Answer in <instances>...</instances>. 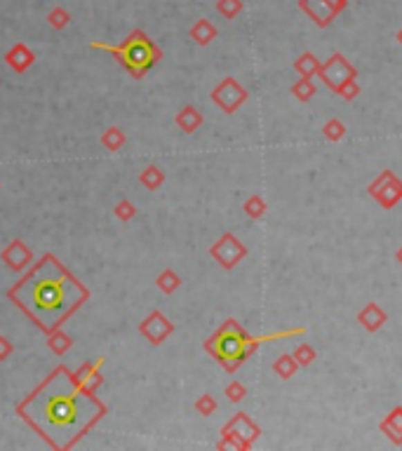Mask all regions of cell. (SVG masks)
Here are the masks:
<instances>
[{
	"mask_svg": "<svg viewBox=\"0 0 402 451\" xmlns=\"http://www.w3.org/2000/svg\"><path fill=\"white\" fill-rule=\"evenodd\" d=\"M223 393H226L230 402H242L247 397V388H245V383H240V381H230Z\"/></svg>",
	"mask_w": 402,
	"mask_h": 451,
	"instance_id": "d6a6232c",
	"label": "cell"
},
{
	"mask_svg": "<svg viewBox=\"0 0 402 451\" xmlns=\"http://www.w3.org/2000/svg\"><path fill=\"white\" fill-rule=\"evenodd\" d=\"M292 97H297L299 102H311L316 97V85H313V78H299L292 85Z\"/></svg>",
	"mask_w": 402,
	"mask_h": 451,
	"instance_id": "d4e9b609",
	"label": "cell"
},
{
	"mask_svg": "<svg viewBox=\"0 0 402 451\" xmlns=\"http://www.w3.org/2000/svg\"><path fill=\"white\" fill-rule=\"evenodd\" d=\"M125 141H127V136L122 134V129H118V127H109L102 134V144H104V148H109L111 153L120 151V148L125 146Z\"/></svg>",
	"mask_w": 402,
	"mask_h": 451,
	"instance_id": "cb8c5ba5",
	"label": "cell"
},
{
	"mask_svg": "<svg viewBox=\"0 0 402 451\" xmlns=\"http://www.w3.org/2000/svg\"><path fill=\"white\" fill-rule=\"evenodd\" d=\"M299 369L301 367L297 365V360L292 358V353H282L280 358L273 362V374L277 378H282V381H289Z\"/></svg>",
	"mask_w": 402,
	"mask_h": 451,
	"instance_id": "ffe728a7",
	"label": "cell"
},
{
	"mask_svg": "<svg viewBox=\"0 0 402 451\" xmlns=\"http://www.w3.org/2000/svg\"><path fill=\"white\" fill-rule=\"evenodd\" d=\"M259 435H262V428H259V425L254 423L245 412H238L221 428V440L217 442V449L247 451V449H252V444L259 440Z\"/></svg>",
	"mask_w": 402,
	"mask_h": 451,
	"instance_id": "5b68a950",
	"label": "cell"
},
{
	"mask_svg": "<svg viewBox=\"0 0 402 451\" xmlns=\"http://www.w3.org/2000/svg\"><path fill=\"white\" fill-rule=\"evenodd\" d=\"M294 71H297L301 78H318V71H320V59L313 55V52H304V55L294 62Z\"/></svg>",
	"mask_w": 402,
	"mask_h": 451,
	"instance_id": "d6986e66",
	"label": "cell"
},
{
	"mask_svg": "<svg viewBox=\"0 0 402 451\" xmlns=\"http://www.w3.org/2000/svg\"><path fill=\"white\" fill-rule=\"evenodd\" d=\"M306 327L277 331V334H264V336H252L247 334L245 327L238 320H226L214 334L205 341V350L214 358L219 365L223 367L228 374H235L245 365V360L262 346L264 341H280V338H292V336H304Z\"/></svg>",
	"mask_w": 402,
	"mask_h": 451,
	"instance_id": "3957f363",
	"label": "cell"
},
{
	"mask_svg": "<svg viewBox=\"0 0 402 451\" xmlns=\"http://www.w3.org/2000/svg\"><path fill=\"white\" fill-rule=\"evenodd\" d=\"M0 259H3V264L8 266L10 270L19 273V270L26 268V266H31L33 252L26 245H24L21 240H12L10 245L5 247L3 252H0Z\"/></svg>",
	"mask_w": 402,
	"mask_h": 451,
	"instance_id": "7c38bea8",
	"label": "cell"
},
{
	"mask_svg": "<svg viewBox=\"0 0 402 451\" xmlns=\"http://www.w3.org/2000/svg\"><path fill=\"white\" fill-rule=\"evenodd\" d=\"M217 12L223 17V19H235V17L242 12V0H219Z\"/></svg>",
	"mask_w": 402,
	"mask_h": 451,
	"instance_id": "f1b7e54d",
	"label": "cell"
},
{
	"mask_svg": "<svg viewBox=\"0 0 402 451\" xmlns=\"http://www.w3.org/2000/svg\"><path fill=\"white\" fill-rule=\"evenodd\" d=\"M367 193L383 207V210H393V207L402 200V181L398 179L395 172L383 169L367 186Z\"/></svg>",
	"mask_w": 402,
	"mask_h": 451,
	"instance_id": "52a82bcc",
	"label": "cell"
},
{
	"mask_svg": "<svg viewBox=\"0 0 402 451\" xmlns=\"http://www.w3.org/2000/svg\"><path fill=\"white\" fill-rule=\"evenodd\" d=\"M299 8L320 28L329 26L336 19V15H339V8H336L334 0H299Z\"/></svg>",
	"mask_w": 402,
	"mask_h": 451,
	"instance_id": "8fae6325",
	"label": "cell"
},
{
	"mask_svg": "<svg viewBox=\"0 0 402 451\" xmlns=\"http://www.w3.org/2000/svg\"><path fill=\"white\" fill-rule=\"evenodd\" d=\"M242 210H245V214L250 219L259 221V219L266 214V200L262 195H250V198L245 200V205H242Z\"/></svg>",
	"mask_w": 402,
	"mask_h": 451,
	"instance_id": "484cf974",
	"label": "cell"
},
{
	"mask_svg": "<svg viewBox=\"0 0 402 451\" xmlns=\"http://www.w3.org/2000/svg\"><path fill=\"white\" fill-rule=\"evenodd\" d=\"M139 334L153 346H161L174 334V324L163 315L161 311H151V315L139 324Z\"/></svg>",
	"mask_w": 402,
	"mask_h": 451,
	"instance_id": "30bf717a",
	"label": "cell"
},
{
	"mask_svg": "<svg viewBox=\"0 0 402 451\" xmlns=\"http://www.w3.org/2000/svg\"><path fill=\"white\" fill-rule=\"evenodd\" d=\"M17 414L47 442V447L66 451L75 447L109 414V407L87 390L75 371L59 365L38 388L17 405Z\"/></svg>",
	"mask_w": 402,
	"mask_h": 451,
	"instance_id": "6da1fadb",
	"label": "cell"
},
{
	"mask_svg": "<svg viewBox=\"0 0 402 451\" xmlns=\"http://www.w3.org/2000/svg\"><path fill=\"white\" fill-rule=\"evenodd\" d=\"M379 430L395 447H402V407H393L388 416L379 423Z\"/></svg>",
	"mask_w": 402,
	"mask_h": 451,
	"instance_id": "9a60e30c",
	"label": "cell"
},
{
	"mask_svg": "<svg viewBox=\"0 0 402 451\" xmlns=\"http://www.w3.org/2000/svg\"><path fill=\"white\" fill-rule=\"evenodd\" d=\"M292 358L297 360V365H299V367H311V365H313V360L318 358V353H316V348H313L311 343H299V346L294 348Z\"/></svg>",
	"mask_w": 402,
	"mask_h": 451,
	"instance_id": "83f0119b",
	"label": "cell"
},
{
	"mask_svg": "<svg viewBox=\"0 0 402 451\" xmlns=\"http://www.w3.org/2000/svg\"><path fill=\"white\" fill-rule=\"evenodd\" d=\"M156 284H158V289H161L163 294H174L176 289H179V284H181V277L176 275V270L165 268V270H161V275L156 277Z\"/></svg>",
	"mask_w": 402,
	"mask_h": 451,
	"instance_id": "603a6c76",
	"label": "cell"
},
{
	"mask_svg": "<svg viewBox=\"0 0 402 451\" xmlns=\"http://www.w3.org/2000/svg\"><path fill=\"white\" fill-rule=\"evenodd\" d=\"M113 214L120 219L122 223H127V221H132V219L137 217V207H134L132 200H120V203L113 207Z\"/></svg>",
	"mask_w": 402,
	"mask_h": 451,
	"instance_id": "4dcf8cb0",
	"label": "cell"
},
{
	"mask_svg": "<svg viewBox=\"0 0 402 451\" xmlns=\"http://www.w3.org/2000/svg\"><path fill=\"white\" fill-rule=\"evenodd\" d=\"M336 94H339L341 99H346V102H353V99H356L358 94H360V85H358V80H351V82H346V85L341 87V90L336 92Z\"/></svg>",
	"mask_w": 402,
	"mask_h": 451,
	"instance_id": "836d02e7",
	"label": "cell"
},
{
	"mask_svg": "<svg viewBox=\"0 0 402 451\" xmlns=\"http://www.w3.org/2000/svg\"><path fill=\"white\" fill-rule=\"evenodd\" d=\"M139 181H141V186L149 188V191H158L165 183V172L161 167H156V165H151V167H146L139 174Z\"/></svg>",
	"mask_w": 402,
	"mask_h": 451,
	"instance_id": "7402d4cb",
	"label": "cell"
},
{
	"mask_svg": "<svg viewBox=\"0 0 402 451\" xmlns=\"http://www.w3.org/2000/svg\"><path fill=\"white\" fill-rule=\"evenodd\" d=\"M210 257L217 261L221 268H235L242 259L247 257V247L233 233H223L214 245L210 247Z\"/></svg>",
	"mask_w": 402,
	"mask_h": 451,
	"instance_id": "ba28073f",
	"label": "cell"
},
{
	"mask_svg": "<svg viewBox=\"0 0 402 451\" xmlns=\"http://www.w3.org/2000/svg\"><path fill=\"white\" fill-rule=\"evenodd\" d=\"M12 353H15V346H12V341H10V338H5V336H0V362L10 360Z\"/></svg>",
	"mask_w": 402,
	"mask_h": 451,
	"instance_id": "e575fe53",
	"label": "cell"
},
{
	"mask_svg": "<svg viewBox=\"0 0 402 451\" xmlns=\"http://www.w3.org/2000/svg\"><path fill=\"white\" fill-rule=\"evenodd\" d=\"M318 78H320L325 85L329 87V92H339L346 82L358 78V71L348 59L341 55V52H334L332 57L325 64H320V71H318Z\"/></svg>",
	"mask_w": 402,
	"mask_h": 451,
	"instance_id": "8992f818",
	"label": "cell"
},
{
	"mask_svg": "<svg viewBox=\"0 0 402 451\" xmlns=\"http://www.w3.org/2000/svg\"><path fill=\"white\" fill-rule=\"evenodd\" d=\"M219 409V405H217V400L212 395H200L198 400H196V412L200 414V416H212Z\"/></svg>",
	"mask_w": 402,
	"mask_h": 451,
	"instance_id": "1f68e13d",
	"label": "cell"
},
{
	"mask_svg": "<svg viewBox=\"0 0 402 451\" xmlns=\"http://www.w3.org/2000/svg\"><path fill=\"white\" fill-rule=\"evenodd\" d=\"M102 367H104V358H99V360H94V362H85V365H82L80 369L75 371V376H78V381L85 385L87 390H97L99 385L104 383Z\"/></svg>",
	"mask_w": 402,
	"mask_h": 451,
	"instance_id": "2e32d148",
	"label": "cell"
},
{
	"mask_svg": "<svg viewBox=\"0 0 402 451\" xmlns=\"http://www.w3.org/2000/svg\"><path fill=\"white\" fill-rule=\"evenodd\" d=\"M188 33H191V38L196 40L200 47L210 45L212 40H214L217 35H219L217 26H214V24H212L210 19H198V21L191 26V31H188Z\"/></svg>",
	"mask_w": 402,
	"mask_h": 451,
	"instance_id": "ac0fdd59",
	"label": "cell"
},
{
	"mask_svg": "<svg viewBox=\"0 0 402 451\" xmlns=\"http://www.w3.org/2000/svg\"><path fill=\"white\" fill-rule=\"evenodd\" d=\"M334 3H336V8H339V12H344L346 5H348V0H334Z\"/></svg>",
	"mask_w": 402,
	"mask_h": 451,
	"instance_id": "d590c367",
	"label": "cell"
},
{
	"mask_svg": "<svg viewBox=\"0 0 402 451\" xmlns=\"http://www.w3.org/2000/svg\"><path fill=\"white\" fill-rule=\"evenodd\" d=\"M8 299L40 331L52 334L90 299V289L55 254H43L19 282L12 284Z\"/></svg>",
	"mask_w": 402,
	"mask_h": 451,
	"instance_id": "7a4b0ae2",
	"label": "cell"
},
{
	"mask_svg": "<svg viewBox=\"0 0 402 451\" xmlns=\"http://www.w3.org/2000/svg\"><path fill=\"white\" fill-rule=\"evenodd\" d=\"M47 338H50V341H47V346H50L52 353L59 355V358H62V355H66L71 350V346H73V338H71L62 327H59L57 331H52V334H47Z\"/></svg>",
	"mask_w": 402,
	"mask_h": 451,
	"instance_id": "44dd1931",
	"label": "cell"
},
{
	"mask_svg": "<svg viewBox=\"0 0 402 451\" xmlns=\"http://www.w3.org/2000/svg\"><path fill=\"white\" fill-rule=\"evenodd\" d=\"M398 43L402 45V28H400V31H398Z\"/></svg>",
	"mask_w": 402,
	"mask_h": 451,
	"instance_id": "74e56055",
	"label": "cell"
},
{
	"mask_svg": "<svg viewBox=\"0 0 402 451\" xmlns=\"http://www.w3.org/2000/svg\"><path fill=\"white\" fill-rule=\"evenodd\" d=\"M71 21V15L66 8H55L50 10V15H47V24H50L52 28H57V31H62V28H66Z\"/></svg>",
	"mask_w": 402,
	"mask_h": 451,
	"instance_id": "f546056e",
	"label": "cell"
},
{
	"mask_svg": "<svg viewBox=\"0 0 402 451\" xmlns=\"http://www.w3.org/2000/svg\"><path fill=\"white\" fill-rule=\"evenodd\" d=\"M395 259H398V264L402 266V247L398 249V252H395Z\"/></svg>",
	"mask_w": 402,
	"mask_h": 451,
	"instance_id": "8d00e7d4",
	"label": "cell"
},
{
	"mask_svg": "<svg viewBox=\"0 0 402 451\" xmlns=\"http://www.w3.org/2000/svg\"><path fill=\"white\" fill-rule=\"evenodd\" d=\"M358 322H360V327L363 329H367L369 334H374V331H379L383 324L388 322V313L383 311V308L379 304H367L363 308V311L358 313Z\"/></svg>",
	"mask_w": 402,
	"mask_h": 451,
	"instance_id": "5bb4252c",
	"label": "cell"
},
{
	"mask_svg": "<svg viewBox=\"0 0 402 451\" xmlns=\"http://www.w3.org/2000/svg\"><path fill=\"white\" fill-rule=\"evenodd\" d=\"M322 134H325V139L327 141H341L344 139V134H346V125L339 120V118H329L327 122H325V127H322Z\"/></svg>",
	"mask_w": 402,
	"mask_h": 451,
	"instance_id": "4316f807",
	"label": "cell"
},
{
	"mask_svg": "<svg viewBox=\"0 0 402 451\" xmlns=\"http://www.w3.org/2000/svg\"><path fill=\"white\" fill-rule=\"evenodd\" d=\"M92 50H102L113 55L118 62L125 66V71L132 78L141 80L149 71L156 66L163 59V52L158 50V45L146 35L144 31H132L122 40L120 45H109V43H90Z\"/></svg>",
	"mask_w": 402,
	"mask_h": 451,
	"instance_id": "277c9868",
	"label": "cell"
},
{
	"mask_svg": "<svg viewBox=\"0 0 402 451\" xmlns=\"http://www.w3.org/2000/svg\"><path fill=\"white\" fill-rule=\"evenodd\" d=\"M203 120H205L203 113H200L196 106H184V109L176 113V127H179L181 132H186V134L198 132Z\"/></svg>",
	"mask_w": 402,
	"mask_h": 451,
	"instance_id": "e0dca14e",
	"label": "cell"
},
{
	"mask_svg": "<svg viewBox=\"0 0 402 451\" xmlns=\"http://www.w3.org/2000/svg\"><path fill=\"white\" fill-rule=\"evenodd\" d=\"M212 102L226 113V116H233V113L247 102V90L235 78H223L214 90H212Z\"/></svg>",
	"mask_w": 402,
	"mask_h": 451,
	"instance_id": "9c48e42d",
	"label": "cell"
},
{
	"mask_svg": "<svg viewBox=\"0 0 402 451\" xmlns=\"http://www.w3.org/2000/svg\"><path fill=\"white\" fill-rule=\"evenodd\" d=\"M5 62H8V66L15 71V73H26V71L35 64V55L28 45L17 43L5 52Z\"/></svg>",
	"mask_w": 402,
	"mask_h": 451,
	"instance_id": "4fadbf2b",
	"label": "cell"
}]
</instances>
